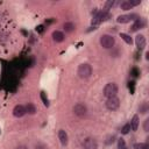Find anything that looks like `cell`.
<instances>
[{
  "label": "cell",
  "mask_w": 149,
  "mask_h": 149,
  "mask_svg": "<svg viewBox=\"0 0 149 149\" xmlns=\"http://www.w3.org/2000/svg\"><path fill=\"white\" fill-rule=\"evenodd\" d=\"M78 76L81 78V79H87L91 74H92V68L90 64L87 63H83L78 66V71H77Z\"/></svg>",
  "instance_id": "obj_1"
},
{
  "label": "cell",
  "mask_w": 149,
  "mask_h": 149,
  "mask_svg": "<svg viewBox=\"0 0 149 149\" xmlns=\"http://www.w3.org/2000/svg\"><path fill=\"white\" fill-rule=\"evenodd\" d=\"M116 93H118V86H116L115 83H108L104 87V95L106 98L116 97Z\"/></svg>",
  "instance_id": "obj_2"
},
{
  "label": "cell",
  "mask_w": 149,
  "mask_h": 149,
  "mask_svg": "<svg viewBox=\"0 0 149 149\" xmlns=\"http://www.w3.org/2000/svg\"><path fill=\"white\" fill-rule=\"evenodd\" d=\"M100 44H101L102 48L109 49V48H112V47L115 44V40H114V37H113L112 35L105 34V35H102V36L100 37Z\"/></svg>",
  "instance_id": "obj_3"
},
{
  "label": "cell",
  "mask_w": 149,
  "mask_h": 149,
  "mask_svg": "<svg viewBox=\"0 0 149 149\" xmlns=\"http://www.w3.org/2000/svg\"><path fill=\"white\" fill-rule=\"evenodd\" d=\"M108 17H109V14H108L107 10H100V12L95 13V15L93 16V19H92V24H99L100 22L107 20Z\"/></svg>",
  "instance_id": "obj_4"
},
{
  "label": "cell",
  "mask_w": 149,
  "mask_h": 149,
  "mask_svg": "<svg viewBox=\"0 0 149 149\" xmlns=\"http://www.w3.org/2000/svg\"><path fill=\"white\" fill-rule=\"evenodd\" d=\"M105 105H106V107H107L109 111H115V109H118L119 106H120V100H119V98H116V97L107 98Z\"/></svg>",
  "instance_id": "obj_5"
},
{
  "label": "cell",
  "mask_w": 149,
  "mask_h": 149,
  "mask_svg": "<svg viewBox=\"0 0 149 149\" xmlns=\"http://www.w3.org/2000/svg\"><path fill=\"white\" fill-rule=\"evenodd\" d=\"M140 3H141V0H123L122 2H120V8L123 10H128Z\"/></svg>",
  "instance_id": "obj_6"
},
{
  "label": "cell",
  "mask_w": 149,
  "mask_h": 149,
  "mask_svg": "<svg viewBox=\"0 0 149 149\" xmlns=\"http://www.w3.org/2000/svg\"><path fill=\"white\" fill-rule=\"evenodd\" d=\"M86 112H87V108H86V106L84 105V104H77V105H74V107H73V113L77 115V116H79V118H83V116H85L86 115Z\"/></svg>",
  "instance_id": "obj_7"
},
{
  "label": "cell",
  "mask_w": 149,
  "mask_h": 149,
  "mask_svg": "<svg viewBox=\"0 0 149 149\" xmlns=\"http://www.w3.org/2000/svg\"><path fill=\"white\" fill-rule=\"evenodd\" d=\"M134 17H137V15H136V14H125V15L118 16L116 21H118L119 23H128L129 21L134 20Z\"/></svg>",
  "instance_id": "obj_8"
},
{
  "label": "cell",
  "mask_w": 149,
  "mask_h": 149,
  "mask_svg": "<svg viewBox=\"0 0 149 149\" xmlns=\"http://www.w3.org/2000/svg\"><path fill=\"white\" fill-rule=\"evenodd\" d=\"M146 43H147V42H146V37H144L143 35H141V34L136 35V37H135V44H136V47H137L139 50L144 49Z\"/></svg>",
  "instance_id": "obj_9"
},
{
  "label": "cell",
  "mask_w": 149,
  "mask_h": 149,
  "mask_svg": "<svg viewBox=\"0 0 149 149\" xmlns=\"http://www.w3.org/2000/svg\"><path fill=\"white\" fill-rule=\"evenodd\" d=\"M26 113H27V112H26V107L22 106V105H16V106L14 107V109H13V115H14L15 118H21V116H23Z\"/></svg>",
  "instance_id": "obj_10"
},
{
  "label": "cell",
  "mask_w": 149,
  "mask_h": 149,
  "mask_svg": "<svg viewBox=\"0 0 149 149\" xmlns=\"http://www.w3.org/2000/svg\"><path fill=\"white\" fill-rule=\"evenodd\" d=\"M84 148L85 149H97L98 148V144H97V141L92 137H87L84 140Z\"/></svg>",
  "instance_id": "obj_11"
},
{
  "label": "cell",
  "mask_w": 149,
  "mask_h": 149,
  "mask_svg": "<svg viewBox=\"0 0 149 149\" xmlns=\"http://www.w3.org/2000/svg\"><path fill=\"white\" fill-rule=\"evenodd\" d=\"M144 26H146V21H144L143 19H140V17H139V19H135V22L133 23L130 30H132V31H136V30H139V29H142Z\"/></svg>",
  "instance_id": "obj_12"
},
{
  "label": "cell",
  "mask_w": 149,
  "mask_h": 149,
  "mask_svg": "<svg viewBox=\"0 0 149 149\" xmlns=\"http://www.w3.org/2000/svg\"><path fill=\"white\" fill-rule=\"evenodd\" d=\"M58 139H59V141H61V143L63 146H66L68 144V134H66L65 130L59 129V132H58Z\"/></svg>",
  "instance_id": "obj_13"
},
{
  "label": "cell",
  "mask_w": 149,
  "mask_h": 149,
  "mask_svg": "<svg viewBox=\"0 0 149 149\" xmlns=\"http://www.w3.org/2000/svg\"><path fill=\"white\" fill-rule=\"evenodd\" d=\"M64 37H65L64 34L62 31H59V30H55L52 33V38H54L55 42H63L64 41Z\"/></svg>",
  "instance_id": "obj_14"
},
{
  "label": "cell",
  "mask_w": 149,
  "mask_h": 149,
  "mask_svg": "<svg viewBox=\"0 0 149 149\" xmlns=\"http://www.w3.org/2000/svg\"><path fill=\"white\" fill-rule=\"evenodd\" d=\"M129 125H130V129L136 130V129H137V127H139V116H137V115H134Z\"/></svg>",
  "instance_id": "obj_15"
},
{
  "label": "cell",
  "mask_w": 149,
  "mask_h": 149,
  "mask_svg": "<svg viewBox=\"0 0 149 149\" xmlns=\"http://www.w3.org/2000/svg\"><path fill=\"white\" fill-rule=\"evenodd\" d=\"M120 37L127 43V44H132L133 43V40H132V37L128 35V34H125V33H121L120 34Z\"/></svg>",
  "instance_id": "obj_16"
},
{
  "label": "cell",
  "mask_w": 149,
  "mask_h": 149,
  "mask_svg": "<svg viewBox=\"0 0 149 149\" xmlns=\"http://www.w3.org/2000/svg\"><path fill=\"white\" fill-rule=\"evenodd\" d=\"M26 112L29 113V114H34V113L36 112V108H35V106H34L33 104H28V105L26 106Z\"/></svg>",
  "instance_id": "obj_17"
},
{
  "label": "cell",
  "mask_w": 149,
  "mask_h": 149,
  "mask_svg": "<svg viewBox=\"0 0 149 149\" xmlns=\"http://www.w3.org/2000/svg\"><path fill=\"white\" fill-rule=\"evenodd\" d=\"M41 99H42V101H43V104H44V106H49V100H48V97L45 95V92H41Z\"/></svg>",
  "instance_id": "obj_18"
},
{
  "label": "cell",
  "mask_w": 149,
  "mask_h": 149,
  "mask_svg": "<svg viewBox=\"0 0 149 149\" xmlns=\"http://www.w3.org/2000/svg\"><path fill=\"white\" fill-rule=\"evenodd\" d=\"M129 130H130V125H129V123H126V125L121 128V134L126 135V134H128V133H129Z\"/></svg>",
  "instance_id": "obj_19"
},
{
  "label": "cell",
  "mask_w": 149,
  "mask_h": 149,
  "mask_svg": "<svg viewBox=\"0 0 149 149\" xmlns=\"http://www.w3.org/2000/svg\"><path fill=\"white\" fill-rule=\"evenodd\" d=\"M148 144L147 143H135L134 144V149H148Z\"/></svg>",
  "instance_id": "obj_20"
},
{
  "label": "cell",
  "mask_w": 149,
  "mask_h": 149,
  "mask_svg": "<svg viewBox=\"0 0 149 149\" xmlns=\"http://www.w3.org/2000/svg\"><path fill=\"white\" fill-rule=\"evenodd\" d=\"M73 28H74L73 23H71V22H66V23H64V29H65L66 31H72Z\"/></svg>",
  "instance_id": "obj_21"
},
{
  "label": "cell",
  "mask_w": 149,
  "mask_h": 149,
  "mask_svg": "<svg viewBox=\"0 0 149 149\" xmlns=\"http://www.w3.org/2000/svg\"><path fill=\"white\" fill-rule=\"evenodd\" d=\"M118 146H119V149H126L125 140H123V139H119V141H118Z\"/></svg>",
  "instance_id": "obj_22"
},
{
  "label": "cell",
  "mask_w": 149,
  "mask_h": 149,
  "mask_svg": "<svg viewBox=\"0 0 149 149\" xmlns=\"http://www.w3.org/2000/svg\"><path fill=\"white\" fill-rule=\"evenodd\" d=\"M34 149H48V147H47L44 143H37V144L34 147Z\"/></svg>",
  "instance_id": "obj_23"
},
{
  "label": "cell",
  "mask_w": 149,
  "mask_h": 149,
  "mask_svg": "<svg viewBox=\"0 0 149 149\" xmlns=\"http://www.w3.org/2000/svg\"><path fill=\"white\" fill-rule=\"evenodd\" d=\"M114 5H115V1H107V2H106V5H105V8H106L105 10H107L109 7H113Z\"/></svg>",
  "instance_id": "obj_24"
},
{
  "label": "cell",
  "mask_w": 149,
  "mask_h": 149,
  "mask_svg": "<svg viewBox=\"0 0 149 149\" xmlns=\"http://www.w3.org/2000/svg\"><path fill=\"white\" fill-rule=\"evenodd\" d=\"M143 128H144V132H148V130H149V119L144 120V123H143Z\"/></svg>",
  "instance_id": "obj_25"
},
{
  "label": "cell",
  "mask_w": 149,
  "mask_h": 149,
  "mask_svg": "<svg viewBox=\"0 0 149 149\" xmlns=\"http://www.w3.org/2000/svg\"><path fill=\"white\" fill-rule=\"evenodd\" d=\"M140 111H141V113H146V112H147V104H143V105L140 107Z\"/></svg>",
  "instance_id": "obj_26"
},
{
  "label": "cell",
  "mask_w": 149,
  "mask_h": 149,
  "mask_svg": "<svg viewBox=\"0 0 149 149\" xmlns=\"http://www.w3.org/2000/svg\"><path fill=\"white\" fill-rule=\"evenodd\" d=\"M114 140H115V136H112V137H109V140L107 141V143H108V144H109V143H113Z\"/></svg>",
  "instance_id": "obj_27"
},
{
  "label": "cell",
  "mask_w": 149,
  "mask_h": 149,
  "mask_svg": "<svg viewBox=\"0 0 149 149\" xmlns=\"http://www.w3.org/2000/svg\"><path fill=\"white\" fill-rule=\"evenodd\" d=\"M16 149H28V148H27L26 146H19V147H17Z\"/></svg>",
  "instance_id": "obj_28"
}]
</instances>
